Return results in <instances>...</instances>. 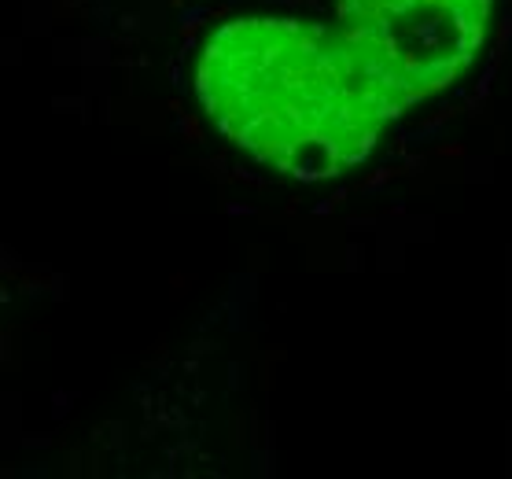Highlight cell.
<instances>
[{
	"mask_svg": "<svg viewBox=\"0 0 512 479\" xmlns=\"http://www.w3.org/2000/svg\"><path fill=\"white\" fill-rule=\"evenodd\" d=\"M196 93L210 122L295 181H328L361 166L398 111L336 26L247 15L203 45Z\"/></svg>",
	"mask_w": 512,
	"mask_h": 479,
	"instance_id": "6da1fadb",
	"label": "cell"
},
{
	"mask_svg": "<svg viewBox=\"0 0 512 479\" xmlns=\"http://www.w3.org/2000/svg\"><path fill=\"white\" fill-rule=\"evenodd\" d=\"M494 0H339V34L398 111L443 93L487 41Z\"/></svg>",
	"mask_w": 512,
	"mask_h": 479,
	"instance_id": "7a4b0ae2",
	"label": "cell"
}]
</instances>
